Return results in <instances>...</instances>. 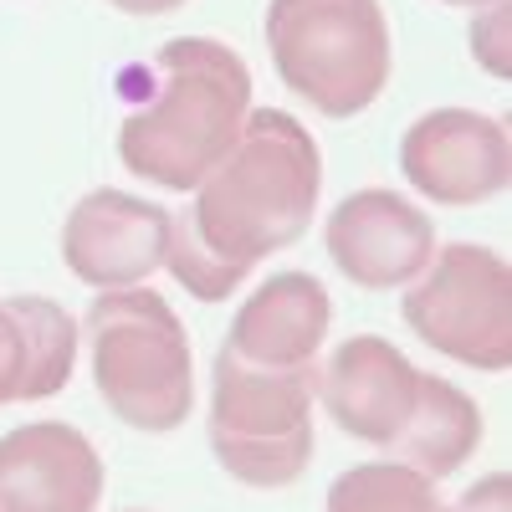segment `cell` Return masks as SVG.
I'll list each match as a JSON object with an SVG mask.
<instances>
[{"mask_svg":"<svg viewBox=\"0 0 512 512\" xmlns=\"http://www.w3.org/2000/svg\"><path fill=\"white\" fill-rule=\"evenodd\" d=\"M190 195V210H169L164 267L200 303H221L262 256L308 236L323 195L318 139L292 113L256 108L231 154Z\"/></svg>","mask_w":512,"mask_h":512,"instance_id":"obj_1","label":"cell"},{"mask_svg":"<svg viewBox=\"0 0 512 512\" xmlns=\"http://www.w3.org/2000/svg\"><path fill=\"white\" fill-rule=\"evenodd\" d=\"M159 93L118 128L128 175L190 195L251 118V67L216 36H175L154 52Z\"/></svg>","mask_w":512,"mask_h":512,"instance_id":"obj_2","label":"cell"},{"mask_svg":"<svg viewBox=\"0 0 512 512\" xmlns=\"http://www.w3.org/2000/svg\"><path fill=\"white\" fill-rule=\"evenodd\" d=\"M93 379L103 405L134 425L164 436L180 431L195 410V354L175 308L149 287L103 292L88 308Z\"/></svg>","mask_w":512,"mask_h":512,"instance_id":"obj_3","label":"cell"},{"mask_svg":"<svg viewBox=\"0 0 512 512\" xmlns=\"http://www.w3.org/2000/svg\"><path fill=\"white\" fill-rule=\"evenodd\" d=\"M267 52L287 93L354 118L390 82V21L379 0H272Z\"/></svg>","mask_w":512,"mask_h":512,"instance_id":"obj_4","label":"cell"},{"mask_svg":"<svg viewBox=\"0 0 512 512\" xmlns=\"http://www.w3.org/2000/svg\"><path fill=\"white\" fill-rule=\"evenodd\" d=\"M313 400L318 364L262 369L221 349L210 384V451L221 472L256 492L292 487L313 461Z\"/></svg>","mask_w":512,"mask_h":512,"instance_id":"obj_5","label":"cell"},{"mask_svg":"<svg viewBox=\"0 0 512 512\" xmlns=\"http://www.w3.org/2000/svg\"><path fill=\"white\" fill-rule=\"evenodd\" d=\"M400 313L425 349L466 369L502 374L512 364V267L492 246H441Z\"/></svg>","mask_w":512,"mask_h":512,"instance_id":"obj_6","label":"cell"},{"mask_svg":"<svg viewBox=\"0 0 512 512\" xmlns=\"http://www.w3.org/2000/svg\"><path fill=\"white\" fill-rule=\"evenodd\" d=\"M400 175L436 205H482L512 180L507 123L472 108H436L405 128Z\"/></svg>","mask_w":512,"mask_h":512,"instance_id":"obj_7","label":"cell"},{"mask_svg":"<svg viewBox=\"0 0 512 512\" xmlns=\"http://www.w3.org/2000/svg\"><path fill=\"white\" fill-rule=\"evenodd\" d=\"M333 267L364 292H395L436 256V226L420 205L395 190H359L338 200L323 226Z\"/></svg>","mask_w":512,"mask_h":512,"instance_id":"obj_8","label":"cell"},{"mask_svg":"<svg viewBox=\"0 0 512 512\" xmlns=\"http://www.w3.org/2000/svg\"><path fill=\"white\" fill-rule=\"evenodd\" d=\"M169 246V210L123 190H93L72 205L62 226V262L77 282L118 292L139 287L164 267Z\"/></svg>","mask_w":512,"mask_h":512,"instance_id":"obj_9","label":"cell"},{"mask_svg":"<svg viewBox=\"0 0 512 512\" xmlns=\"http://www.w3.org/2000/svg\"><path fill=\"white\" fill-rule=\"evenodd\" d=\"M103 461L67 420H31L0 436V512H93Z\"/></svg>","mask_w":512,"mask_h":512,"instance_id":"obj_10","label":"cell"},{"mask_svg":"<svg viewBox=\"0 0 512 512\" xmlns=\"http://www.w3.org/2000/svg\"><path fill=\"white\" fill-rule=\"evenodd\" d=\"M415 379H420V369L390 338L354 333L328 354V364L318 374V395H323V410L338 431L384 451L400 436V425L410 420Z\"/></svg>","mask_w":512,"mask_h":512,"instance_id":"obj_11","label":"cell"},{"mask_svg":"<svg viewBox=\"0 0 512 512\" xmlns=\"http://www.w3.org/2000/svg\"><path fill=\"white\" fill-rule=\"evenodd\" d=\"M328 323H333L328 287L308 272H277L241 303L226 333V349L262 369H308L318 364Z\"/></svg>","mask_w":512,"mask_h":512,"instance_id":"obj_12","label":"cell"},{"mask_svg":"<svg viewBox=\"0 0 512 512\" xmlns=\"http://www.w3.org/2000/svg\"><path fill=\"white\" fill-rule=\"evenodd\" d=\"M77 364V323L52 297L0 303V405L52 400L67 390Z\"/></svg>","mask_w":512,"mask_h":512,"instance_id":"obj_13","label":"cell"},{"mask_svg":"<svg viewBox=\"0 0 512 512\" xmlns=\"http://www.w3.org/2000/svg\"><path fill=\"white\" fill-rule=\"evenodd\" d=\"M477 446H482V410H477V400L466 390H456L451 379L420 369L410 420L400 425V436L384 446V461H400V466H410V472L441 482V477L461 472Z\"/></svg>","mask_w":512,"mask_h":512,"instance_id":"obj_14","label":"cell"},{"mask_svg":"<svg viewBox=\"0 0 512 512\" xmlns=\"http://www.w3.org/2000/svg\"><path fill=\"white\" fill-rule=\"evenodd\" d=\"M328 512H446L436 482L400 461H364L328 487Z\"/></svg>","mask_w":512,"mask_h":512,"instance_id":"obj_15","label":"cell"},{"mask_svg":"<svg viewBox=\"0 0 512 512\" xmlns=\"http://www.w3.org/2000/svg\"><path fill=\"white\" fill-rule=\"evenodd\" d=\"M512 6L507 0H497V6H487L477 21H472V57H477V67L482 72H492V77H507L512 72V47H507V26H512V16H507Z\"/></svg>","mask_w":512,"mask_h":512,"instance_id":"obj_16","label":"cell"},{"mask_svg":"<svg viewBox=\"0 0 512 512\" xmlns=\"http://www.w3.org/2000/svg\"><path fill=\"white\" fill-rule=\"evenodd\" d=\"M446 512H512V477L492 472V477L472 482L456 497V507H446Z\"/></svg>","mask_w":512,"mask_h":512,"instance_id":"obj_17","label":"cell"},{"mask_svg":"<svg viewBox=\"0 0 512 512\" xmlns=\"http://www.w3.org/2000/svg\"><path fill=\"white\" fill-rule=\"evenodd\" d=\"M113 11H128V16H169V11H180L185 0H108Z\"/></svg>","mask_w":512,"mask_h":512,"instance_id":"obj_18","label":"cell"},{"mask_svg":"<svg viewBox=\"0 0 512 512\" xmlns=\"http://www.w3.org/2000/svg\"><path fill=\"white\" fill-rule=\"evenodd\" d=\"M446 6H461V11H487V6H497V0H446Z\"/></svg>","mask_w":512,"mask_h":512,"instance_id":"obj_19","label":"cell"}]
</instances>
